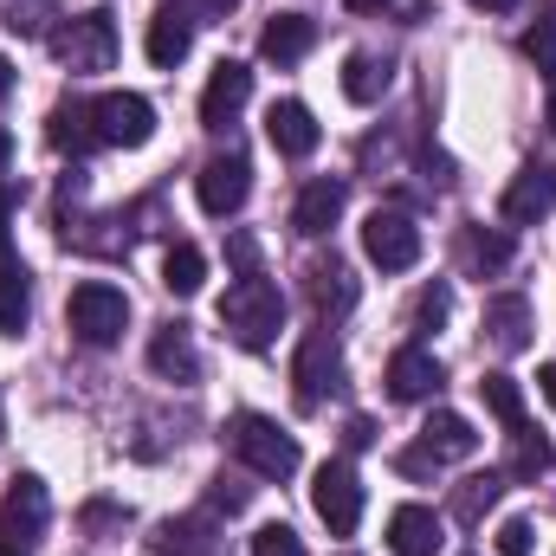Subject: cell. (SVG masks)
Here are the masks:
<instances>
[{
    "instance_id": "obj_1",
    "label": "cell",
    "mask_w": 556,
    "mask_h": 556,
    "mask_svg": "<svg viewBox=\"0 0 556 556\" xmlns=\"http://www.w3.org/2000/svg\"><path fill=\"white\" fill-rule=\"evenodd\" d=\"M220 330H227L240 350H266L278 330H285V298H278L273 278L247 273L240 285H227V298H220Z\"/></svg>"
},
{
    "instance_id": "obj_2",
    "label": "cell",
    "mask_w": 556,
    "mask_h": 556,
    "mask_svg": "<svg viewBox=\"0 0 556 556\" xmlns=\"http://www.w3.org/2000/svg\"><path fill=\"white\" fill-rule=\"evenodd\" d=\"M227 446L240 453V466L253 479H291L298 472V433H285L273 415H233L227 420Z\"/></svg>"
},
{
    "instance_id": "obj_3",
    "label": "cell",
    "mask_w": 556,
    "mask_h": 556,
    "mask_svg": "<svg viewBox=\"0 0 556 556\" xmlns=\"http://www.w3.org/2000/svg\"><path fill=\"white\" fill-rule=\"evenodd\" d=\"M65 324H72L78 343L111 350V343L124 337V324H130V298H124L117 285H104V278H85V285H72V298H65Z\"/></svg>"
},
{
    "instance_id": "obj_4",
    "label": "cell",
    "mask_w": 556,
    "mask_h": 556,
    "mask_svg": "<svg viewBox=\"0 0 556 556\" xmlns=\"http://www.w3.org/2000/svg\"><path fill=\"white\" fill-rule=\"evenodd\" d=\"M52 52L72 65V72H111V59H117V20L104 13V7H91V13H78L65 33H52Z\"/></svg>"
},
{
    "instance_id": "obj_5",
    "label": "cell",
    "mask_w": 556,
    "mask_h": 556,
    "mask_svg": "<svg viewBox=\"0 0 556 556\" xmlns=\"http://www.w3.org/2000/svg\"><path fill=\"white\" fill-rule=\"evenodd\" d=\"M311 505L330 525V538H356V525H363V479L343 459H324L317 479H311Z\"/></svg>"
},
{
    "instance_id": "obj_6",
    "label": "cell",
    "mask_w": 556,
    "mask_h": 556,
    "mask_svg": "<svg viewBox=\"0 0 556 556\" xmlns=\"http://www.w3.org/2000/svg\"><path fill=\"white\" fill-rule=\"evenodd\" d=\"M363 253H369V266H382V273H408L420 260V227L402 207H376V214L363 220Z\"/></svg>"
},
{
    "instance_id": "obj_7",
    "label": "cell",
    "mask_w": 556,
    "mask_h": 556,
    "mask_svg": "<svg viewBox=\"0 0 556 556\" xmlns=\"http://www.w3.org/2000/svg\"><path fill=\"white\" fill-rule=\"evenodd\" d=\"M194 194H201V207H207L214 220L240 214V207H247V194H253V162H247L240 149L207 155V162H201V175H194Z\"/></svg>"
},
{
    "instance_id": "obj_8",
    "label": "cell",
    "mask_w": 556,
    "mask_h": 556,
    "mask_svg": "<svg viewBox=\"0 0 556 556\" xmlns=\"http://www.w3.org/2000/svg\"><path fill=\"white\" fill-rule=\"evenodd\" d=\"M291 382H298V408H324V395L343 389V356L330 343V330H311L291 356Z\"/></svg>"
},
{
    "instance_id": "obj_9",
    "label": "cell",
    "mask_w": 556,
    "mask_h": 556,
    "mask_svg": "<svg viewBox=\"0 0 556 556\" xmlns=\"http://www.w3.org/2000/svg\"><path fill=\"white\" fill-rule=\"evenodd\" d=\"M91 124H98V142H111V149H142L155 137V104L137 91H111L91 104Z\"/></svg>"
},
{
    "instance_id": "obj_10",
    "label": "cell",
    "mask_w": 556,
    "mask_h": 556,
    "mask_svg": "<svg viewBox=\"0 0 556 556\" xmlns=\"http://www.w3.org/2000/svg\"><path fill=\"white\" fill-rule=\"evenodd\" d=\"M46 518H52V505H46V485H39L33 472H20V479L7 485V498H0V538L26 551V544H39Z\"/></svg>"
},
{
    "instance_id": "obj_11",
    "label": "cell",
    "mask_w": 556,
    "mask_h": 556,
    "mask_svg": "<svg viewBox=\"0 0 556 556\" xmlns=\"http://www.w3.org/2000/svg\"><path fill=\"white\" fill-rule=\"evenodd\" d=\"M247 98H253V72H247L240 59H220L214 78H207V91H201V124H207V130H227V124L247 111Z\"/></svg>"
},
{
    "instance_id": "obj_12",
    "label": "cell",
    "mask_w": 556,
    "mask_h": 556,
    "mask_svg": "<svg viewBox=\"0 0 556 556\" xmlns=\"http://www.w3.org/2000/svg\"><path fill=\"white\" fill-rule=\"evenodd\" d=\"M556 207V168L551 162H525L518 175H511V188H505V220L511 227H531V220H544Z\"/></svg>"
},
{
    "instance_id": "obj_13",
    "label": "cell",
    "mask_w": 556,
    "mask_h": 556,
    "mask_svg": "<svg viewBox=\"0 0 556 556\" xmlns=\"http://www.w3.org/2000/svg\"><path fill=\"white\" fill-rule=\"evenodd\" d=\"M343 201H350V188H343L337 175H317V181H304V194H298V207H291V227H298L304 240H317V233H330V227L343 220Z\"/></svg>"
},
{
    "instance_id": "obj_14",
    "label": "cell",
    "mask_w": 556,
    "mask_h": 556,
    "mask_svg": "<svg viewBox=\"0 0 556 556\" xmlns=\"http://www.w3.org/2000/svg\"><path fill=\"white\" fill-rule=\"evenodd\" d=\"M149 369L162 376V382H201V350H194V337H188V324H162L155 337H149Z\"/></svg>"
},
{
    "instance_id": "obj_15",
    "label": "cell",
    "mask_w": 556,
    "mask_h": 556,
    "mask_svg": "<svg viewBox=\"0 0 556 556\" xmlns=\"http://www.w3.org/2000/svg\"><path fill=\"white\" fill-rule=\"evenodd\" d=\"M266 137H273L278 155L304 162V155L317 149V137H324V130H317V117H311L298 98H285V104H273V111H266Z\"/></svg>"
},
{
    "instance_id": "obj_16",
    "label": "cell",
    "mask_w": 556,
    "mask_h": 556,
    "mask_svg": "<svg viewBox=\"0 0 556 556\" xmlns=\"http://www.w3.org/2000/svg\"><path fill=\"white\" fill-rule=\"evenodd\" d=\"M311 46H317V20L311 13H273V26L260 33V59H273V65H298Z\"/></svg>"
},
{
    "instance_id": "obj_17",
    "label": "cell",
    "mask_w": 556,
    "mask_h": 556,
    "mask_svg": "<svg viewBox=\"0 0 556 556\" xmlns=\"http://www.w3.org/2000/svg\"><path fill=\"white\" fill-rule=\"evenodd\" d=\"M149 65H162V72H175L181 59H188V46H194V20L181 13V7H162L155 20H149Z\"/></svg>"
},
{
    "instance_id": "obj_18",
    "label": "cell",
    "mask_w": 556,
    "mask_h": 556,
    "mask_svg": "<svg viewBox=\"0 0 556 556\" xmlns=\"http://www.w3.org/2000/svg\"><path fill=\"white\" fill-rule=\"evenodd\" d=\"M304 291H311V311L317 317H343V311H356V278L343 260H317L311 278H304Z\"/></svg>"
},
{
    "instance_id": "obj_19",
    "label": "cell",
    "mask_w": 556,
    "mask_h": 556,
    "mask_svg": "<svg viewBox=\"0 0 556 556\" xmlns=\"http://www.w3.org/2000/svg\"><path fill=\"white\" fill-rule=\"evenodd\" d=\"M446 544L440 538V511H427V505H402L395 518H389V551L395 556H433Z\"/></svg>"
},
{
    "instance_id": "obj_20",
    "label": "cell",
    "mask_w": 556,
    "mask_h": 556,
    "mask_svg": "<svg viewBox=\"0 0 556 556\" xmlns=\"http://www.w3.org/2000/svg\"><path fill=\"white\" fill-rule=\"evenodd\" d=\"M420 446H427L433 459H472V453H479V433H472V420H466V415L433 408L427 427H420Z\"/></svg>"
},
{
    "instance_id": "obj_21",
    "label": "cell",
    "mask_w": 556,
    "mask_h": 556,
    "mask_svg": "<svg viewBox=\"0 0 556 556\" xmlns=\"http://www.w3.org/2000/svg\"><path fill=\"white\" fill-rule=\"evenodd\" d=\"M26 311H33V278H26L13 247H0V330L20 337L26 330Z\"/></svg>"
},
{
    "instance_id": "obj_22",
    "label": "cell",
    "mask_w": 556,
    "mask_h": 556,
    "mask_svg": "<svg viewBox=\"0 0 556 556\" xmlns=\"http://www.w3.org/2000/svg\"><path fill=\"white\" fill-rule=\"evenodd\" d=\"M485 337L505 350V356H518L525 343H531V304L518 298V291H505V298H492L485 304Z\"/></svg>"
},
{
    "instance_id": "obj_23",
    "label": "cell",
    "mask_w": 556,
    "mask_h": 556,
    "mask_svg": "<svg viewBox=\"0 0 556 556\" xmlns=\"http://www.w3.org/2000/svg\"><path fill=\"white\" fill-rule=\"evenodd\" d=\"M440 389V363L427 356V350H395V363H389V395L395 402H427Z\"/></svg>"
},
{
    "instance_id": "obj_24",
    "label": "cell",
    "mask_w": 556,
    "mask_h": 556,
    "mask_svg": "<svg viewBox=\"0 0 556 556\" xmlns=\"http://www.w3.org/2000/svg\"><path fill=\"white\" fill-rule=\"evenodd\" d=\"M46 137H52L59 155H91V149H98L91 104H59V111H52V124H46Z\"/></svg>"
},
{
    "instance_id": "obj_25",
    "label": "cell",
    "mask_w": 556,
    "mask_h": 556,
    "mask_svg": "<svg viewBox=\"0 0 556 556\" xmlns=\"http://www.w3.org/2000/svg\"><path fill=\"white\" fill-rule=\"evenodd\" d=\"M382 91H389V59L350 52V59H343V98H350V104H376Z\"/></svg>"
},
{
    "instance_id": "obj_26",
    "label": "cell",
    "mask_w": 556,
    "mask_h": 556,
    "mask_svg": "<svg viewBox=\"0 0 556 556\" xmlns=\"http://www.w3.org/2000/svg\"><path fill=\"white\" fill-rule=\"evenodd\" d=\"M162 285H168L175 298H194V291L207 285V253H201V247H188V240H175V247H168V260H162Z\"/></svg>"
},
{
    "instance_id": "obj_27",
    "label": "cell",
    "mask_w": 556,
    "mask_h": 556,
    "mask_svg": "<svg viewBox=\"0 0 556 556\" xmlns=\"http://www.w3.org/2000/svg\"><path fill=\"white\" fill-rule=\"evenodd\" d=\"M498 498H505V472H472V479L453 492V518H459V525H479Z\"/></svg>"
},
{
    "instance_id": "obj_28",
    "label": "cell",
    "mask_w": 556,
    "mask_h": 556,
    "mask_svg": "<svg viewBox=\"0 0 556 556\" xmlns=\"http://www.w3.org/2000/svg\"><path fill=\"white\" fill-rule=\"evenodd\" d=\"M207 551H214V538H207L201 518H168L155 531V556H207Z\"/></svg>"
},
{
    "instance_id": "obj_29",
    "label": "cell",
    "mask_w": 556,
    "mask_h": 556,
    "mask_svg": "<svg viewBox=\"0 0 556 556\" xmlns=\"http://www.w3.org/2000/svg\"><path fill=\"white\" fill-rule=\"evenodd\" d=\"M466 260H472L479 273H505V266H511V233H498V227H472V233H466Z\"/></svg>"
},
{
    "instance_id": "obj_30",
    "label": "cell",
    "mask_w": 556,
    "mask_h": 556,
    "mask_svg": "<svg viewBox=\"0 0 556 556\" xmlns=\"http://www.w3.org/2000/svg\"><path fill=\"white\" fill-rule=\"evenodd\" d=\"M479 395H485V408H492V415L505 420L511 433L525 427V389H518L511 376H485V382H479Z\"/></svg>"
},
{
    "instance_id": "obj_31",
    "label": "cell",
    "mask_w": 556,
    "mask_h": 556,
    "mask_svg": "<svg viewBox=\"0 0 556 556\" xmlns=\"http://www.w3.org/2000/svg\"><path fill=\"white\" fill-rule=\"evenodd\" d=\"M525 59H538V72H556V0H544L525 26Z\"/></svg>"
},
{
    "instance_id": "obj_32",
    "label": "cell",
    "mask_w": 556,
    "mask_h": 556,
    "mask_svg": "<svg viewBox=\"0 0 556 556\" xmlns=\"http://www.w3.org/2000/svg\"><path fill=\"white\" fill-rule=\"evenodd\" d=\"M544 466H551V440H538L531 427H518V433H511V472L531 479V472H544Z\"/></svg>"
},
{
    "instance_id": "obj_33",
    "label": "cell",
    "mask_w": 556,
    "mask_h": 556,
    "mask_svg": "<svg viewBox=\"0 0 556 556\" xmlns=\"http://www.w3.org/2000/svg\"><path fill=\"white\" fill-rule=\"evenodd\" d=\"M253 556H304V538L291 525H260L253 531Z\"/></svg>"
},
{
    "instance_id": "obj_34",
    "label": "cell",
    "mask_w": 556,
    "mask_h": 556,
    "mask_svg": "<svg viewBox=\"0 0 556 556\" xmlns=\"http://www.w3.org/2000/svg\"><path fill=\"white\" fill-rule=\"evenodd\" d=\"M446 311H453V291H446V285H427V291H420V304H415L420 330H433V324H446Z\"/></svg>"
},
{
    "instance_id": "obj_35",
    "label": "cell",
    "mask_w": 556,
    "mask_h": 556,
    "mask_svg": "<svg viewBox=\"0 0 556 556\" xmlns=\"http://www.w3.org/2000/svg\"><path fill=\"white\" fill-rule=\"evenodd\" d=\"M531 538H538V531H531L525 518H505V525H498V556H531Z\"/></svg>"
},
{
    "instance_id": "obj_36",
    "label": "cell",
    "mask_w": 556,
    "mask_h": 556,
    "mask_svg": "<svg viewBox=\"0 0 556 556\" xmlns=\"http://www.w3.org/2000/svg\"><path fill=\"white\" fill-rule=\"evenodd\" d=\"M207 498H214V505H220V511H240V505H247V498H253V485H247V479H233V472H220V479H214V492H207Z\"/></svg>"
},
{
    "instance_id": "obj_37",
    "label": "cell",
    "mask_w": 556,
    "mask_h": 556,
    "mask_svg": "<svg viewBox=\"0 0 556 556\" xmlns=\"http://www.w3.org/2000/svg\"><path fill=\"white\" fill-rule=\"evenodd\" d=\"M46 7H52V0H33V7H13V13H7V33H46V20H39Z\"/></svg>"
},
{
    "instance_id": "obj_38",
    "label": "cell",
    "mask_w": 556,
    "mask_h": 556,
    "mask_svg": "<svg viewBox=\"0 0 556 556\" xmlns=\"http://www.w3.org/2000/svg\"><path fill=\"white\" fill-rule=\"evenodd\" d=\"M111 525H130V511L124 505H104V498L85 505V531H111Z\"/></svg>"
},
{
    "instance_id": "obj_39",
    "label": "cell",
    "mask_w": 556,
    "mask_h": 556,
    "mask_svg": "<svg viewBox=\"0 0 556 556\" xmlns=\"http://www.w3.org/2000/svg\"><path fill=\"white\" fill-rule=\"evenodd\" d=\"M175 7H181L188 20H227V13H233L240 0H175Z\"/></svg>"
},
{
    "instance_id": "obj_40",
    "label": "cell",
    "mask_w": 556,
    "mask_h": 556,
    "mask_svg": "<svg viewBox=\"0 0 556 556\" xmlns=\"http://www.w3.org/2000/svg\"><path fill=\"white\" fill-rule=\"evenodd\" d=\"M395 466H402V472H408V479H433V472H440V459H433V453H427V446H415V453H402V459H395Z\"/></svg>"
},
{
    "instance_id": "obj_41",
    "label": "cell",
    "mask_w": 556,
    "mask_h": 556,
    "mask_svg": "<svg viewBox=\"0 0 556 556\" xmlns=\"http://www.w3.org/2000/svg\"><path fill=\"white\" fill-rule=\"evenodd\" d=\"M343 440H350V446H369V440H376V427H369V420L356 415L350 427H343Z\"/></svg>"
},
{
    "instance_id": "obj_42",
    "label": "cell",
    "mask_w": 556,
    "mask_h": 556,
    "mask_svg": "<svg viewBox=\"0 0 556 556\" xmlns=\"http://www.w3.org/2000/svg\"><path fill=\"white\" fill-rule=\"evenodd\" d=\"M538 389H544V402L556 408V363H544V369H538Z\"/></svg>"
},
{
    "instance_id": "obj_43",
    "label": "cell",
    "mask_w": 556,
    "mask_h": 556,
    "mask_svg": "<svg viewBox=\"0 0 556 556\" xmlns=\"http://www.w3.org/2000/svg\"><path fill=\"white\" fill-rule=\"evenodd\" d=\"M7 220H13V194L0 188V247H7Z\"/></svg>"
},
{
    "instance_id": "obj_44",
    "label": "cell",
    "mask_w": 556,
    "mask_h": 556,
    "mask_svg": "<svg viewBox=\"0 0 556 556\" xmlns=\"http://www.w3.org/2000/svg\"><path fill=\"white\" fill-rule=\"evenodd\" d=\"M7 91H13V65H7V52H0V104H7Z\"/></svg>"
},
{
    "instance_id": "obj_45",
    "label": "cell",
    "mask_w": 556,
    "mask_h": 556,
    "mask_svg": "<svg viewBox=\"0 0 556 556\" xmlns=\"http://www.w3.org/2000/svg\"><path fill=\"white\" fill-rule=\"evenodd\" d=\"M389 0H350V13H382Z\"/></svg>"
},
{
    "instance_id": "obj_46",
    "label": "cell",
    "mask_w": 556,
    "mask_h": 556,
    "mask_svg": "<svg viewBox=\"0 0 556 556\" xmlns=\"http://www.w3.org/2000/svg\"><path fill=\"white\" fill-rule=\"evenodd\" d=\"M7 162H13V137H7V130H0V168H7Z\"/></svg>"
},
{
    "instance_id": "obj_47",
    "label": "cell",
    "mask_w": 556,
    "mask_h": 556,
    "mask_svg": "<svg viewBox=\"0 0 556 556\" xmlns=\"http://www.w3.org/2000/svg\"><path fill=\"white\" fill-rule=\"evenodd\" d=\"M472 7H485V13H505V7H511V0H472Z\"/></svg>"
},
{
    "instance_id": "obj_48",
    "label": "cell",
    "mask_w": 556,
    "mask_h": 556,
    "mask_svg": "<svg viewBox=\"0 0 556 556\" xmlns=\"http://www.w3.org/2000/svg\"><path fill=\"white\" fill-rule=\"evenodd\" d=\"M551 130H556V72H551Z\"/></svg>"
},
{
    "instance_id": "obj_49",
    "label": "cell",
    "mask_w": 556,
    "mask_h": 556,
    "mask_svg": "<svg viewBox=\"0 0 556 556\" xmlns=\"http://www.w3.org/2000/svg\"><path fill=\"white\" fill-rule=\"evenodd\" d=\"M0 556H26V551H20V544H0Z\"/></svg>"
}]
</instances>
